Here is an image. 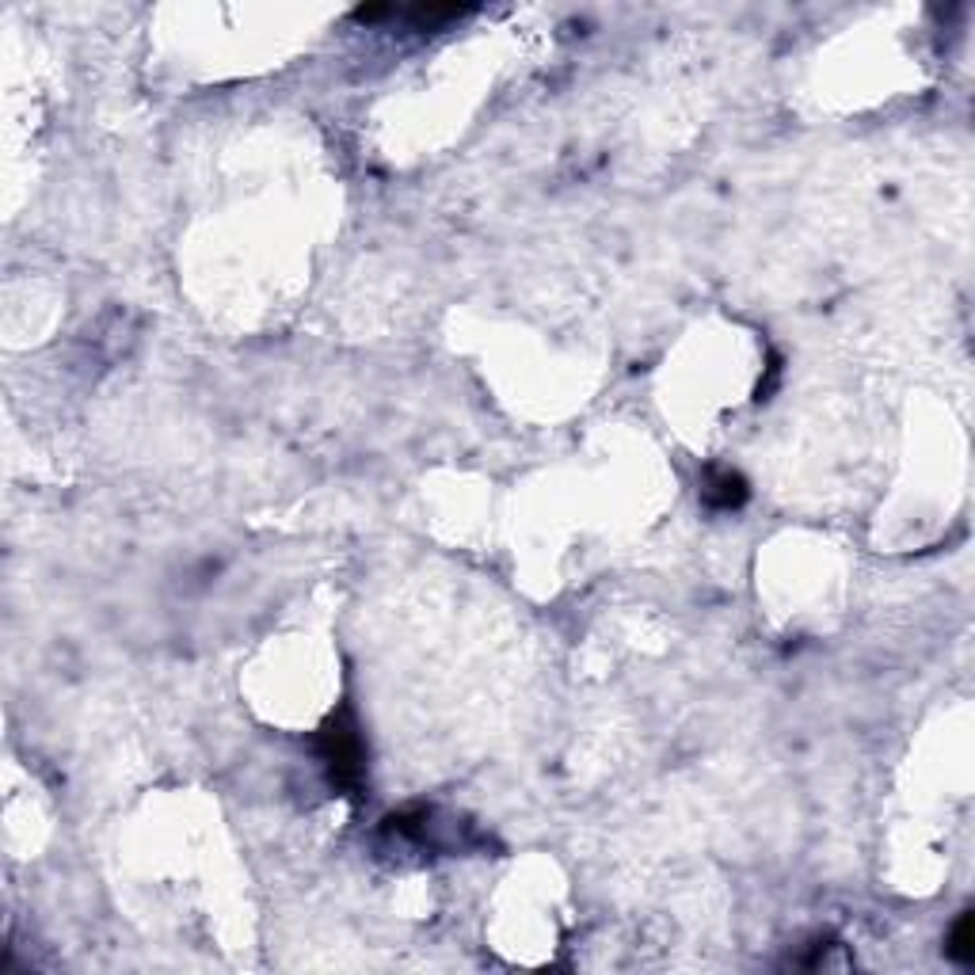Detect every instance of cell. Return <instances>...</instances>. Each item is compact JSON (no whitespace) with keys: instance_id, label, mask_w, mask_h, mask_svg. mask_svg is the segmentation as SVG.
Listing matches in <instances>:
<instances>
[{"instance_id":"obj_1","label":"cell","mask_w":975,"mask_h":975,"mask_svg":"<svg viewBox=\"0 0 975 975\" xmlns=\"http://www.w3.org/2000/svg\"><path fill=\"white\" fill-rule=\"evenodd\" d=\"M317 755L328 766V778L340 792L359 797L362 781H366V751H362L359 728H354L351 713H336L325 721V728L317 732Z\"/></svg>"},{"instance_id":"obj_2","label":"cell","mask_w":975,"mask_h":975,"mask_svg":"<svg viewBox=\"0 0 975 975\" xmlns=\"http://www.w3.org/2000/svg\"><path fill=\"white\" fill-rule=\"evenodd\" d=\"M701 500L716 511H735L743 500H747V481L732 469H713L701 484Z\"/></svg>"},{"instance_id":"obj_3","label":"cell","mask_w":975,"mask_h":975,"mask_svg":"<svg viewBox=\"0 0 975 975\" xmlns=\"http://www.w3.org/2000/svg\"><path fill=\"white\" fill-rule=\"evenodd\" d=\"M945 956L953 964H964V968L975 961V919H972V911H964L961 919L953 922L949 941H945Z\"/></svg>"}]
</instances>
